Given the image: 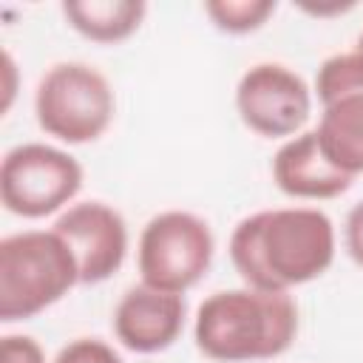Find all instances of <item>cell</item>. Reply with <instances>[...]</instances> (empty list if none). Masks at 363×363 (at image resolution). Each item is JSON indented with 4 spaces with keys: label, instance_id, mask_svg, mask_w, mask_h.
I'll list each match as a JSON object with an SVG mask.
<instances>
[{
    "label": "cell",
    "instance_id": "1",
    "mask_svg": "<svg viewBox=\"0 0 363 363\" xmlns=\"http://www.w3.org/2000/svg\"><path fill=\"white\" fill-rule=\"evenodd\" d=\"M230 261L247 286L289 292L335 261V224L318 207L258 210L230 235Z\"/></svg>",
    "mask_w": 363,
    "mask_h": 363
},
{
    "label": "cell",
    "instance_id": "2",
    "mask_svg": "<svg viewBox=\"0 0 363 363\" xmlns=\"http://www.w3.org/2000/svg\"><path fill=\"white\" fill-rule=\"evenodd\" d=\"M298 335V306L289 292L255 286L221 289L196 309L193 337L218 363H250L284 354Z\"/></svg>",
    "mask_w": 363,
    "mask_h": 363
},
{
    "label": "cell",
    "instance_id": "3",
    "mask_svg": "<svg viewBox=\"0 0 363 363\" xmlns=\"http://www.w3.org/2000/svg\"><path fill=\"white\" fill-rule=\"evenodd\" d=\"M79 284V267L54 230H23L0 241V320H28Z\"/></svg>",
    "mask_w": 363,
    "mask_h": 363
},
{
    "label": "cell",
    "instance_id": "4",
    "mask_svg": "<svg viewBox=\"0 0 363 363\" xmlns=\"http://www.w3.org/2000/svg\"><path fill=\"white\" fill-rule=\"evenodd\" d=\"M116 111V96L105 74L88 62H57L37 82V125L68 145L99 139Z\"/></svg>",
    "mask_w": 363,
    "mask_h": 363
},
{
    "label": "cell",
    "instance_id": "5",
    "mask_svg": "<svg viewBox=\"0 0 363 363\" xmlns=\"http://www.w3.org/2000/svg\"><path fill=\"white\" fill-rule=\"evenodd\" d=\"M213 233L204 218L187 210H164L153 216L139 235V275L142 284L184 295L196 286L213 261Z\"/></svg>",
    "mask_w": 363,
    "mask_h": 363
},
{
    "label": "cell",
    "instance_id": "6",
    "mask_svg": "<svg viewBox=\"0 0 363 363\" xmlns=\"http://www.w3.org/2000/svg\"><path fill=\"white\" fill-rule=\"evenodd\" d=\"M82 164L45 142L11 147L0 162V201L23 218L51 216L79 193Z\"/></svg>",
    "mask_w": 363,
    "mask_h": 363
},
{
    "label": "cell",
    "instance_id": "7",
    "mask_svg": "<svg viewBox=\"0 0 363 363\" xmlns=\"http://www.w3.org/2000/svg\"><path fill=\"white\" fill-rule=\"evenodd\" d=\"M315 91L323 105L318 145L332 167L354 179L363 173V54L352 48L323 60Z\"/></svg>",
    "mask_w": 363,
    "mask_h": 363
},
{
    "label": "cell",
    "instance_id": "8",
    "mask_svg": "<svg viewBox=\"0 0 363 363\" xmlns=\"http://www.w3.org/2000/svg\"><path fill=\"white\" fill-rule=\"evenodd\" d=\"M235 111L258 136L292 139L312 113V91L292 68L281 62H258L247 68L235 85Z\"/></svg>",
    "mask_w": 363,
    "mask_h": 363
},
{
    "label": "cell",
    "instance_id": "9",
    "mask_svg": "<svg viewBox=\"0 0 363 363\" xmlns=\"http://www.w3.org/2000/svg\"><path fill=\"white\" fill-rule=\"evenodd\" d=\"M74 252L79 267V284H102L128 255V224L119 210L105 201L71 204L51 227Z\"/></svg>",
    "mask_w": 363,
    "mask_h": 363
},
{
    "label": "cell",
    "instance_id": "10",
    "mask_svg": "<svg viewBox=\"0 0 363 363\" xmlns=\"http://www.w3.org/2000/svg\"><path fill=\"white\" fill-rule=\"evenodd\" d=\"M184 298L153 289L147 284L130 286L113 312L116 340L136 354H156L176 343L184 329Z\"/></svg>",
    "mask_w": 363,
    "mask_h": 363
},
{
    "label": "cell",
    "instance_id": "11",
    "mask_svg": "<svg viewBox=\"0 0 363 363\" xmlns=\"http://www.w3.org/2000/svg\"><path fill=\"white\" fill-rule=\"evenodd\" d=\"M272 179L292 199H335L352 187V176L329 164L315 130H301L286 139L272 156Z\"/></svg>",
    "mask_w": 363,
    "mask_h": 363
},
{
    "label": "cell",
    "instance_id": "12",
    "mask_svg": "<svg viewBox=\"0 0 363 363\" xmlns=\"http://www.w3.org/2000/svg\"><path fill=\"white\" fill-rule=\"evenodd\" d=\"M68 26L91 43H122L145 20V0H68L62 3Z\"/></svg>",
    "mask_w": 363,
    "mask_h": 363
},
{
    "label": "cell",
    "instance_id": "13",
    "mask_svg": "<svg viewBox=\"0 0 363 363\" xmlns=\"http://www.w3.org/2000/svg\"><path fill=\"white\" fill-rule=\"evenodd\" d=\"M204 11L216 28L227 34H247L275 14V0H207Z\"/></svg>",
    "mask_w": 363,
    "mask_h": 363
},
{
    "label": "cell",
    "instance_id": "14",
    "mask_svg": "<svg viewBox=\"0 0 363 363\" xmlns=\"http://www.w3.org/2000/svg\"><path fill=\"white\" fill-rule=\"evenodd\" d=\"M54 363H125V360L111 343L99 337H77L57 352Z\"/></svg>",
    "mask_w": 363,
    "mask_h": 363
},
{
    "label": "cell",
    "instance_id": "15",
    "mask_svg": "<svg viewBox=\"0 0 363 363\" xmlns=\"http://www.w3.org/2000/svg\"><path fill=\"white\" fill-rule=\"evenodd\" d=\"M0 363H45V354L34 337L6 335L0 343Z\"/></svg>",
    "mask_w": 363,
    "mask_h": 363
},
{
    "label": "cell",
    "instance_id": "16",
    "mask_svg": "<svg viewBox=\"0 0 363 363\" xmlns=\"http://www.w3.org/2000/svg\"><path fill=\"white\" fill-rule=\"evenodd\" d=\"M343 241H346V250H349L352 261L357 267H363V201H357L349 210L346 224H343Z\"/></svg>",
    "mask_w": 363,
    "mask_h": 363
},
{
    "label": "cell",
    "instance_id": "17",
    "mask_svg": "<svg viewBox=\"0 0 363 363\" xmlns=\"http://www.w3.org/2000/svg\"><path fill=\"white\" fill-rule=\"evenodd\" d=\"M3 60H6V74H9V82H6V105H3V111H6L9 102H11V96H14V82H11V77H14V62H11L9 54H6Z\"/></svg>",
    "mask_w": 363,
    "mask_h": 363
},
{
    "label": "cell",
    "instance_id": "18",
    "mask_svg": "<svg viewBox=\"0 0 363 363\" xmlns=\"http://www.w3.org/2000/svg\"><path fill=\"white\" fill-rule=\"evenodd\" d=\"M354 51L363 54V31H360V37H357V43H354Z\"/></svg>",
    "mask_w": 363,
    "mask_h": 363
}]
</instances>
